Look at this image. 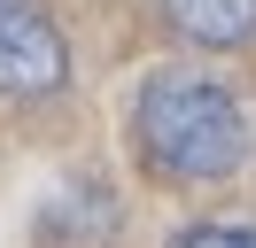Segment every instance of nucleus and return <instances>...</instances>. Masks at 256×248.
<instances>
[{
  "label": "nucleus",
  "instance_id": "f03ea898",
  "mask_svg": "<svg viewBox=\"0 0 256 248\" xmlns=\"http://www.w3.org/2000/svg\"><path fill=\"white\" fill-rule=\"evenodd\" d=\"M70 54H62V31L39 0H0V93H62Z\"/></svg>",
  "mask_w": 256,
  "mask_h": 248
},
{
  "label": "nucleus",
  "instance_id": "7ed1b4c3",
  "mask_svg": "<svg viewBox=\"0 0 256 248\" xmlns=\"http://www.w3.org/2000/svg\"><path fill=\"white\" fill-rule=\"evenodd\" d=\"M163 16L194 46H248L256 39V0H163Z\"/></svg>",
  "mask_w": 256,
  "mask_h": 248
},
{
  "label": "nucleus",
  "instance_id": "20e7f679",
  "mask_svg": "<svg viewBox=\"0 0 256 248\" xmlns=\"http://www.w3.org/2000/svg\"><path fill=\"white\" fill-rule=\"evenodd\" d=\"M171 248H256V225H194Z\"/></svg>",
  "mask_w": 256,
  "mask_h": 248
},
{
  "label": "nucleus",
  "instance_id": "f257e3e1",
  "mask_svg": "<svg viewBox=\"0 0 256 248\" xmlns=\"http://www.w3.org/2000/svg\"><path fill=\"white\" fill-rule=\"evenodd\" d=\"M132 124H140V148L163 178L210 186V178H233L248 163V116L218 78H186V70L148 78Z\"/></svg>",
  "mask_w": 256,
  "mask_h": 248
}]
</instances>
